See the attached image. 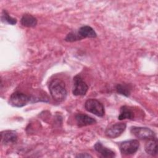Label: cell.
Segmentation results:
<instances>
[{"mask_svg":"<svg viewBox=\"0 0 158 158\" xmlns=\"http://www.w3.org/2000/svg\"><path fill=\"white\" fill-rule=\"evenodd\" d=\"M49 89L52 98L57 102H62L67 96V90L65 83L59 78H55L51 81Z\"/></svg>","mask_w":158,"mask_h":158,"instance_id":"6da1fadb","label":"cell"},{"mask_svg":"<svg viewBox=\"0 0 158 158\" xmlns=\"http://www.w3.org/2000/svg\"><path fill=\"white\" fill-rule=\"evenodd\" d=\"M85 109L95 115L102 117L104 115V107L102 104L95 99H89L85 103Z\"/></svg>","mask_w":158,"mask_h":158,"instance_id":"7a4b0ae2","label":"cell"},{"mask_svg":"<svg viewBox=\"0 0 158 158\" xmlns=\"http://www.w3.org/2000/svg\"><path fill=\"white\" fill-rule=\"evenodd\" d=\"M30 100V96L27 94L15 91L13 93L9 99V104L13 107H22L28 104Z\"/></svg>","mask_w":158,"mask_h":158,"instance_id":"3957f363","label":"cell"},{"mask_svg":"<svg viewBox=\"0 0 158 158\" xmlns=\"http://www.w3.org/2000/svg\"><path fill=\"white\" fill-rule=\"evenodd\" d=\"M139 147V143L137 139H130L120 143L119 148L122 154L131 155L137 152Z\"/></svg>","mask_w":158,"mask_h":158,"instance_id":"277c9868","label":"cell"},{"mask_svg":"<svg viewBox=\"0 0 158 158\" xmlns=\"http://www.w3.org/2000/svg\"><path fill=\"white\" fill-rule=\"evenodd\" d=\"M88 89V86L83 81L81 77L77 75L73 78V87L72 93L75 96H84Z\"/></svg>","mask_w":158,"mask_h":158,"instance_id":"5b68a950","label":"cell"},{"mask_svg":"<svg viewBox=\"0 0 158 158\" xmlns=\"http://www.w3.org/2000/svg\"><path fill=\"white\" fill-rule=\"evenodd\" d=\"M127 125L123 122L115 123V124L110 125L105 131L106 136L110 138H115L118 137L125 130Z\"/></svg>","mask_w":158,"mask_h":158,"instance_id":"8992f818","label":"cell"},{"mask_svg":"<svg viewBox=\"0 0 158 158\" xmlns=\"http://www.w3.org/2000/svg\"><path fill=\"white\" fill-rule=\"evenodd\" d=\"M130 131L135 137L139 139H151L155 137L154 132L149 128L141 127H132Z\"/></svg>","mask_w":158,"mask_h":158,"instance_id":"52a82bcc","label":"cell"},{"mask_svg":"<svg viewBox=\"0 0 158 158\" xmlns=\"http://www.w3.org/2000/svg\"><path fill=\"white\" fill-rule=\"evenodd\" d=\"M17 135L15 131L6 130L1 133V143L4 144H9L15 143L17 141Z\"/></svg>","mask_w":158,"mask_h":158,"instance_id":"ba28073f","label":"cell"},{"mask_svg":"<svg viewBox=\"0 0 158 158\" xmlns=\"http://www.w3.org/2000/svg\"><path fill=\"white\" fill-rule=\"evenodd\" d=\"M75 120L78 126L80 127L93 125L96 123V121L94 118L83 114H77L75 115Z\"/></svg>","mask_w":158,"mask_h":158,"instance_id":"9c48e42d","label":"cell"},{"mask_svg":"<svg viewBox=\"0 0 158 158\" xmlns=\"http://www.w3.org/2000/svg\"><path fill=\"white\" fill-rule=\"evenodd\" d=\"M78 38L80 40L85 38H96L97 34L94 29L88 25H85L80 27L77 33Z\"/></svg>","mask_w":158,"mask_h":158,"instance_id":"30bf717a","label":"cell"},{"mask_svg":"<svg viewBox=\"0 0 158 158\" xmlns=\"http://www.w3.org/2000/svg\"><path fill=\"white\" fill-rule=\"evenodd\" d=\"M94 148L96 151L98 152L99 154H101V156L103 157L109 158L114 157L115 156V154L113 151L104 146L100 142H97L94 144Z\"/></svg>","mask_w":158,"mask_h":158,"instance_id":"8fae6325","label":"cell"},{"mask_svg":"<svg viewBox=\"0 0 158 158\" xmlns=\"http://www.w3.org/2000/svg\"><path fill=\"white\" fill-rule=\"evenodd\" d=\"M144 149L147 154L151 156H156L157 154V140L154 137L153 138L149 139L146 143L144 146Z\"/></svg>","mask_w":158,"mask_h":158,"instance_id":"7c38bea8","label":"cell"},{"mask_svg":"<svg viewBox=\"0 0 158 158\" xmlns=\"http://www.w3.org/2000/svg\"><path fill=\"white\" fill-rule=\"evenodd\" d=\"M21 24L26 27H33L37 24V19L31 14H24L20 20Z\"/></svg>","mask_w":158,"mask_h":158,"instance_id":"4fadbf2b","label":"cell"},{"mask_svg":"<svg viewBox=\"0 0 158 158\" xmlns=\"http://www.w3.org/2000/svg\"><path fill=\"white\" fill-rule=\"evenodd\" d=\"M134 118V113L133 110L128 106H123L120 108V114L118 119L120 120L125 119H133Z\"/></svg>","mask_w":158,"mask_h":158,"instance_id":"5bb4252c","label":"cell"},{"mask_svg":"<svg viewBox=\"0 0 158 158\" xmlns=\"http://www.w3.org/2000/svg\"><path fill=\"white\" fill-rule=\"evenodd\" d=\"M117 92L125 96H128L130 94V88L128 85L125 84H118L116 86Z\"/></svg>","mask_w":158,"mask_h":158,"instance_id":"9a60e30c","label":"cell"},{"mask_svg":"<svg viewBox=\"0 0 158 158\" xmlns=\"http://www.w3.org/2000/svg\"><path fill=\"white\" fill-rule=\"evenodd\" d=\"M1 20L2 22L7 23L10 25H15L17 23V20L9 15L6 10H3L1 15Z\"/></svg>","mask_w":158,"mask_h":158,"instance_id":"2e32d148","label":"cell"},{"mask_svg":"<svg viewBox=\"0 0 158 158\" xmlns=\"http://www.w3.org/2000/svg\"><path fill=\"white\" fill-rule=\"evenodd\" d=\"M76 157H92V156L88 153H81L78 154Z\"/></svg>","mask_w":158,"mask_h":158,"instance_id":"e0dca14e","label":"cell"}]
</instances>
